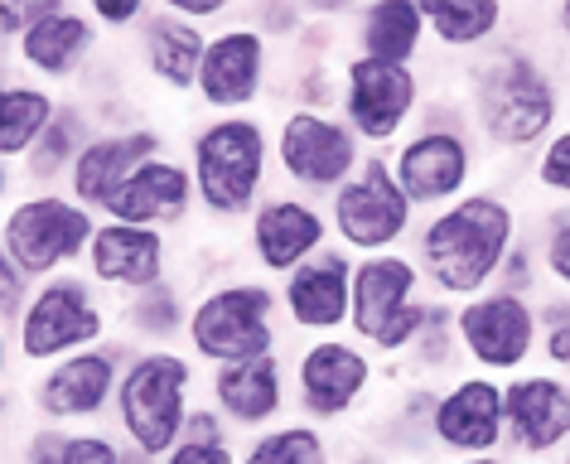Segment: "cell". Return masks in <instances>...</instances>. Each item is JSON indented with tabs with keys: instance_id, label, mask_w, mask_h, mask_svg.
Instances as JSON below:
<instances>
[{
	"instance_id": "cell-22",
	"label": "cell",
	"mask_w": 570,
	"mask_h": 464,
	"mask_svg": "<svg viewBox=\"0 0 570 464\" xmlns=\"http://www.w3.org/2000/svg\"><path fill=\"white\" fill-rule=\"evenodd\" d=\"M194 175L189 165H175L165 155L146 160L140 170L117 189V199L107 204L111 223H136V228H160V223H179L194 208Z\"/></svg>"
},
{
	"instance_id": "cell-48",
	"label": "cell",
	"mask_w": 570,
	"mask_h": 464,
	"mask_svg": "<svg viewBox=\"0 0 570 464\" xmlns=\"http://www.w3.org/2000/svg\"><path fill=\"white\" fill-rule=\"evenodd\" d=\"M561 464H570V445H566V450H561Z\"/></svg>"
},
{
	"instance_id": "cell-51",
	"label": "cell",
	"mask_w": 570,
	"mask_h": 464,
	"mask_svg": "<svg viewBox=\"0 0 570 464\" xmlns=\"http://www.w3.org/2000/svg\"><path fill=\"white\" fill-rule=\"evenodd\" d=\"M0 406H6V397H0Z\"/></svg>"
},
{
	"instance_id": "cell-5",
	"label": "cell",
	"mask_w": 570,
	"mask_h": 464,
	"mask_svg": "<svg viewBox=\"0 0 570 464\" xmlns=\"http://www.w3.org/2000/svg\"><path fill=\"white\" fill-rule=\"evenodd\" d=\"M189 348L213 368L276 354V290L262 280H233L189 309Z\"/></svg>"
},
{
	"instance_id": "cell-47",
	"label": "cell",
	"mask_w": 570,
	"mask_h": 464,
	"mask_svg": "<svg viewBox=\"0 0 570 464\" xmlns=\"http://www.w3.org/2000/svg\"><path fill=\"white\" fill-rule=\"evenodd\" d=\"M0 368H6V339H0Z\"/></svg>"
},
{
	"instance_id": "cell-34",
	"label": "cell",
	"mask_w": 570,
	"mask_h": 464,
	"mask_svg": "<svg viewBox=\"0 0 570 464\" xmlns=\"http://www.w3.org/2000/svg\"><path fill=\"white\" fill-rule=\"evenodd\" d=\"M537 354L547 373H570V295L537 300Z\"/></svg>"
},
{
	"instance_id": "cell-46",
	"label": "cell",
	"mask_w": 570,
	"mask_h": 464,
	"mask_svg": "<svg viewBox=\"0 0 570 464\" xmlns=\"http://www.w3.org/2000/svg\"><path fill=\"white\" fill-rule=\"evenodd\" d=\"M348 464H382L377 455H358V460H348Z\"/></svg>"
},
{
	"instance_id": "cell-27",
	"label": "cell",
	"mask_w": 570,
	"mask_h": 464,
	"mask_svg": "<svg viewBox=\"0 0 570 464\" xmlns=\"http://www.w3.org/2000/svg\"><path fill=\"white\" fill-rule=\"evenodd\" d=\"M425 34L431 30H425L421 0H377V6H367L358 16V59L411 68Z\"/></svg>"
},
{
	"instance_id": "cell-21",
	"label": "cell",
	"mask_w": 570,
	"mask_h": 464,
	"mask_svg": "<svg viewBox=\"0 0 570 464\" xmlns=\"http://www.w3.org/2000/svg\"><path fill=\"white\" fill-rule=\"evenodd\" d=\"M92 276L111 290H150L165 280V233L136 228V223H97V237L88 247Z\"/></svg>"
},
{
	"instance_id": "cell-2",
	"label": "cell",
	"mask_w": 570,
	"mask_h": 464,
	"mask_svg": "<svg viewBox=\"0 0 570 464\" xmlns=\"http://www.w3.org/2000/svg\"><path fill=\"white\" fill-rule=\"evenodd\" d=\"M566 88L522 45H498L474 68V121L498 150H541L561 131Z\"/></svg>"
},
{
	"instance_id": "cell-25",
	"label": "cell",
	"mask_w": 570,
	"mask_h": 464,
	"mask_svg": "<svg viewBox=\"0 0 570 464\" xmlns=\"http://www.w3.org/2000/svg\"><path fill=\"white\" fill-rule=\"evenodd\" d=\"M140 49H146V68L165 88H184L189 92L198 82V63H204L208 34L194 20L175 16V10H146L140 20Z\"/></svg>"
},
{
	"instance_id": "cell-42",
	"label": "cell",
	"mask_w": 570,
	"mask_h": 464,
	"mask_svg": "<svg viewBox=\"0 0 570 464\" xmlns=\"http://www.w3.org/2000/svg\"><path fill=\"white\" fill-rule=\"evenodd\" d=\"M63 431H39L30 441V464H63Z\"/></svg>"
},
{
	"instance_id": "cell-30",
	"label": "cell",
	"mask_w": 570,
	"mask_h": 464,
	"mask_svg": "<svg viewBox=\"0 0 570 464\" xmlns=\"http://www.w3.org/2000/svg\"><path fill=\"white\" fill-rule=\"evenodd\" d=\"M237 464H330V441L315 426H276L252 435V445L242 450Z\"/></svg>"
},
{
	"instance_id": "cell-1",
	"label": "cell",
	"mask_w": 570,
	"mask_h": 464,
	"mask_svg": "<svg viewBox=\"0 0 570 464\" xmlns=\"http://www.w3.org/2000/svg\"><path fill=\"white\" fill-rule=\"evenodd\" d=\"M512 247H518V208L503 194L479 189L425 223L416 237V266L440 295L474 300L498 286Z\"/></svg>"
},
{
	"instance_id": "cell-28",
	"label": "cell",
	"mask_w": 570,
	"mask_h": 464,
	"mask_svg": "<svg viewBox=\"0 0 570 464\" xmlns=\"http://www.w3.org/2000/svg\"><path fill=\"white\" fill-rule=\"evenodd\" d=\"M421 16L431 39H440L445 49H483L503 30L498 0H421Z\"/></svg>"
},
{
	"instance_id": "cell-35",
	"label": "cell",
	"mask_w": 570,
	"mask_h": 464,
	"mask_svg": "<svg viewBox=\"0 0 570 464\" xmlns=\"http://www.w3.org/2000/svg\"><path fill=\"white\" fill-rule=\"evenodd\" d=\"M532 185L551 194L556 204H570V126H561L532 160Z\"/></svg>"
},
{
	"instance_id": "cell-10",
	"label": "cell",
	"mask_w": 570,
	"mask_h": 464,
	"mask_svg": "<svg viewBox=\"0 0 570 464\" xmlns=\"http://www.w3.org/2000/svg\"><path fill=\"white\" fill-rule=\"evenodd\" d=\"M392 175L411 208H450L464 199L469 179H474V146H469L464 126L431 117L416 136H406L392 155Z\"/></svg>"
},
{
	"instance_id": "cell-3",
	"label": "cell",
	"mask_w": 570,
	"mask_h": 464,
	"mask_svg": "<svg viewBox=\"0 0 570 464\" xmlns=\"http://www.w3.org/2000/svg\"><path fill=\"white\" fill-rule=\"evenodd\" d=\"M266 165H271V136L256 117H218L189 146L194 194L213 218L256 214Z\"/></svg>"
},
{
	"instance_id": "cell-19",
	"label": "cell",
	"mask_w": 570,
	"mask_h": 464,
	"mask_svg": "<svg viewBox=\"0 0 570 464\" xmlns=\"http://www.w3.org/2000/svg\"><path fill=\"white\" fill-rule=\"evenodd\" d=\"M281 300L295 329H309V334L344 329L353 319V261L344 251L324 247L315 261H305L301 272L285 276Z\"/></svg>"
},
{
	"instance_id": "cell-15",
	"label": "cell",
	"mask_w": 570,
	"mask_h": 464,
	"mask_svg": "<svg viewBox=\"0 0 570 464\" xmlns=\"http://www.w3.org/2000/svg\"><path fill=\"white\" fill-rule=\"evenodd\" d=\"M508 445L522 460H556L570 445V377L532 368L503 383Z\"/></svg>"
},
{
	"instance_id": "cell-43",
	"label": "cell",
	"mask_w": 570,
	"mask_h": 464,
	"mask_svg": "<svg viewBox=\"0 0 570 464\" xmlns=\"http://www.w3.org/2000/svg\"><path fill=\"white\" fill-rule=\"evenodd\" d=\"M556 34H561V45H566V53H570V0H561V6H556Z\"/></svg>"
},
{
	"instance_id": "cell-17",
	"label": "cell",
	"mask_w": 570,
	"mask_h": 464,
	"mask_svg": "<svg viewBox=\"0 0 570 464\" xmlns=\"http://www.w3.org/2000/svg\"><path fill=\"white\" fill-rule=\"evenodd\" d=\"M295 383H301V406L315 421L348 416L373 383V358L348 339H315L295 358Z\"/></svg>"
},
{
	"instance_id": "cell-50",
	"label": "cell",
	"mask_w": 570,
	"mask_h": 464,
	"mask_svg": "<svg viewBox=\"0 0 570 464\" xmlns=\"http://www.w3.org/2000/svg\"><path fill=\"white\" fill-rule=\"evenodd\" d=\"M0 189H6V170H0Z\"/></svg>"
},
{
	"instance_id": "cell-33",
	"label": "cell",
	"mask_w": 570,
	"mask_h": 464,
	"mask_svg": "<svg viewBox=\"0 0 570 464\" xmlns=\"http://www.w3.org/2000/svg\"><path fill=\"white\" fill-rule=\"evenodd\" d=\"M537 266L556 295H570V204H551L537 228Z\"/></svg>"
},
{
	"instance_id": "cell-11",
	"label": "cell",
	"mask_w": 570,
	"mask_h": 464,
	"mask_svg": "<svg viewBox=\"0 0 570 464\" xmlns=\"http://www.w3.org/2000/svg\"><path fill=\"white\" fill-rule=\"evenodd\" d=\"M102 334L107 315L92 300V286L78 276H49L20 315V348L35 363L88 354V344H97Z\"/></svg>"
},
{
	"instance_id": "cell-41",
	"label": "cell",
	"mask_w": 570,
	"mask_h": 464,
	"mask_svg": "<svg viewBox=\"0 0 570 464\" xmlns=\"http://www.w3.org/2000/svg\"><path fill=\"white\" fill-rule=\"evenodd\" d=\"M92 16L102 24H136V20H146V6L140 0H97Z\"/></svg>"
},
{
	"instance_id": "cell-9",
	"label": "cell",
	"mask_w": 570,
	"mask_h": 464,
	"mask_svg": "<svg viewBox=\"0 0 570 464\" xmlns=\"http://www.w3.org/2000/svg\"><path fill=\"white\" fill-rule=\"evenodd\" d=\"M271 150H276V165L285 170L291 185H301L309 194H330V199L367 160L363 140L348 131V121L324 117V111H305V107L285 111Z\"/></svg>"
},
{
	"instance_id": "cell-38",
	"label": "cell",
	"mask_w": 570,
	"mask_h": 464,
	"mask_svg": "<svg viewBox=\"0 0 570 464\" xmlns=\"http://www.w3.org/2000/svg\"><path fill=\"white\" fill-rule=\"evenodd\" d=\"M160 464H237L227 441H179Z\"/></svg>"
},
{
	"instance_id": "cell-45",
	"label": "cell",
	"mask_w": 570,
	"mask_h": 464,
	"mask_svg": "<svg viewBox=\"0 0 570 464\" xmlns=\"http://www.w3.org/2000/svg\"><path fill=\"white\" fill-rule=\"evenodd\" d=\"M126 464H155L150 455H140V450H126Z\"/></svg>"
},
{
	"instance_id": "cell-8",
	"label": "cell",
	"mask_w": 570,
	"mask_h": 464,
	"mask_svg": "<svg viewBox=\"0 0 570 464\" xmlns=\"http://www.w3.org/2000/svg\"><path fill=\"white\" fill-rule=\"evenodd\" d=\"M411 199L402 194L392 175L387 155H367L358 165V175L330 199V228L338 233V243L363 251V257H382L411 233Z\"/></svg>"
},
{
	"instance_id": "cell-23",
	"label": "cell",
	"mask_w": 570,
	"mask_h": 464,
	"mask_svg": "<svg viewBox=\"0 0 570 464\" xmlns=\"http://www.w3.org/2000/svg\"><path fill=\"white\" fill-rule=\"evenodd\" d=\"M117 348H88V354L59 358L39 383V406L59 421L97 416L107 402H117Z\"/></svg>"
},
{
	"instance_id": "cell-37",
	"label": "cell",
	"mask_w": 570,
	"mask_h": 464,
	"mask_svg": "<svg viewBox=\"0 0 570 464\" xmlns=\"http://www.w3.org/2000/svg\"><path fill=\"white\" fill-rule=\"evenodd\" d=\"M63 464H126V450L117 441H107V435H68L63 441Z\"/></svg>"
},
{
	"instance_id": "cell-31",
	"label": "cell",
	"mask_w": 570,
	"mask_h": 464,
	"mask_svg": "<svg viewBox=\"0 0 570 464\" xmlns=\"http://www.w3.org/2000/svg\"><path fill=\"white\" fill-rule=\"evenodd\" d=\"M88 117H82L78 107H63L53 111L49 131L39 136V146L30 150V175L35 179H53L59 170H73V160L82 150H88Z\"/></svg>"
},
{
	"instance_id": "cell-36",
	"label": "cell",
	"mask_w": 570,
	"mask_h": 464,
	"mask_svg": "<svg viewBox=\"0 0 570 464\" xmlns=\"http://www.w3.org/2000/svg\"><path fill=\"white\" fill-rule=\"evenodd\" d=\"M537 286H541L537 247L532 243H518V247L508 251L503 272H498V290H512V295H527V300H537Z\"/></svg>"
},
{
	"instance_id": "cell-6",
	"label": "cell",
	"mask_w": 570,
	"mask_h": 464,
	"mask_svg": "<svg viewBox=\"0 0 570 464\" xmlns=\"http://www.w3.org/2000/svg\"><path fill=\"white\" fill-rule=\"evenodd\" d=\"M421 266L402 251L353 261V334L367 339L377 354H402L431 319V305L416 300Z\"/></svg>"
},
{
	"instance_id": "cell-4",
	"label": "cell",
	"mask_w": 570,
	"mask_h": 464,
	"mask_svg": "<svg viewBox=\"0 0 570 464\" xmlns=\"http://www.w3.org/2000/svg\"><path fill=\"white\" fill-rule=\"evenodd\" d=\"M189 387H194V363L179 354L150 348V354H136L126 363L117 383V421L131 450L165 460L184 441V421L194 412Z\"/></svg>"
},
{
	"instance_id": "cell-13",
	"label": "cell",
	"mask_w": 570,
	"mask_h": 464,
	"mask_svg": "<svg viewBox=\"0 0 570 464\" xmlns=\"http://www.w3.org/2000/svg\"><path fill=\"white\" fill-rule=\"evenodd\" d=\"M421 107V78L416 68L377 63V59H348L344 68V121L367 146H392L406 131V121Z\"/></svg>"
},
{
	"instance_id": "cell-12",
	"label": "cell",
	"mask_w": 570,
	"mask_h": 464,
	"mask_svg": "<svg viewBox=\"0 0 570 464\" xmlns=\"http://www.w3.org/2000/svg\"><path fill=\"white\" fill-rule=\"evenodd\" d=\"M97 237V218L73 199L39 194L6 218V251L24 276H53L63 261L82 257Z\"/></svg>"
},
{
	"instance_id": "cell-49",
	"label": "cell",
	"mask_w": 570,
	"mask_h": 464,
	"mask_svg": "<svg viewBox=\"0 0 570 464\" xmlns=\"http://www.w3.org/2000/svg\"><path fill=\"white\" fill-rule=\"evenodd\" d=\"M522 464H551V460H522Z\"/></svg>"
},
{
	"instance_id": "cell-39",
	"label": "cell",
	"mask_w": 570,
	"mask_h": 464,
	"mask_svg": "<svg viewBox=\"0 0 570 464\" xmlns=\"http://www.w3.org/2000/svg\"><path fill=\"white\" fill-rule=\"evenodd\" d=\"M24 286H30V276L10 261L6 243H0V315H20L24 309Z\"/></svg>"
},
{
	"instance_id": "cell-18",
	"label": "cell",
	"mask_w": 570,
	"mask_h": 464,
	"mask_svg": "<svg viewBox=\"0 0 570 464\" xmlns=\"http://www.w3.org/2000/svg\"><path fill=\"white\" fill-rule=\"evenodd\" d=\"M330 237V218L320 214L309 199H266L252 214V257L262 261V272H301L305 261H315Z\"/></svg>"
},
{
	"instance_id": "cell-7",
	"label": "cell",
	"mask_w": 570,
	"mask_h": 464,
	"mask_svg": "<svg viewBox=\"0 0 570 464\" xmlns=\"http://www.w3.org/2000/svg\"><path fill=\"white\" fill-rule=\"evenodd\" d=\"M454 339L483 377H518L537 354V300L483 290L454 309Z\"/></svg>"
},
{
	"instance_id": "cell-29",
	"label": "cell",
	"mask_w": 570,
	"mask_h": 464,
	"mask_svg": "<svg viewBox=\"0 0 570 464\" xmlns=\"http://www.w3.org/2000/svg\"><path fill=\"white\" fill-rule=\"evenodd\" d=\"M53 97L45 88H0V155H24L53 121Z\"/></svg>"
},
{
	"instance_id": "cell-40",
	"label": "cell",
	"mask_w": 570,
	"mask_h": 464,
	"mask_svg": "<svg viewBox=\"0 0 570 464\" xmlns=\"http://www.w3.org/2000/svg\"><path fill=\"white\" fill-rule=\"evenodd\" d=\"M184 441H227L223 416L213 412V406H198V412H189V421H184Z\"/></svg>"
},
{
	"instance_id": "cell-24",
	"label": "cell",
	"mask_w": 570,
	"mask_h": 464,
	"mask_svg": "<svg viewBox=\"0 0 570 464\" xmlns=\"http://www.w3.org/2000/svg\"><path fill=\"white\" fill-rule=\"evenodd\" d=\"M281 406H285V368L276 354L213 368V412L233 421L237 431H256L266 421H276Z\"/></svg>"
},
{
	"instance_id": "cell-44",
	"label": "cell",
	"mask_w": 570,
	"mask_h": 464,
	"mask_svg": "<svg viewBox=\"0 0 570 464\" xmlns=\"http://www.w3.org/2000/svg\"><path fill=\"white\" fill-rule=\"evenodd\" d=\"M454 464H508L503 455H483V460H454Z\"/></svg>"
},
{
	"instance_id": "cell-26",
	"label": "cell",
	"mask_w": 570,
	"mask_h": 464,
	"mask_svg": "<svg viewBox=\"0 0 570 464\" xmlns=\"http://www.w3.org/2000/svg\"><path fill=\"white\" fill-rule=\"evenodd\" d=\"M92 39H97L92 20L82 16V10H63L49 0L45 16L20 34V53H24V63L39 68L45 78H68V73H78L82 59L92 53Z\"/></svg>"
},
{
	"instance_id": "cell-32",
	"label": "cell",
	"mask_w": 570,
	"mask_h": 464,
	"mask_svg": "<svg viewBox=\"0 0 570 464\" xmlns=\"http://www.w3.org/2000/svg\"><path fill=\"white\" fill-rule=\"evenodd\" d=\"M126 325L136 334H146V339H169V334L189 329V315H184L179 290L169 286V280H160V286L140 290L136 300L126 305Z\"/></svg>"
},
{
	"instance_id": "cell-14",
	"label": "cell",
	"mask_w": 570,
	"mask_h": 464,
	"mask_svg": "<svg viewBox=\"0 0 570 464\" xmlns=\"http://www.w3.org/2000/svg\"><path fill=\"white\" fill-rule=\"evenodd\" d=\"M431 435L450 455L483 460L508 445V412H503V383L498 377H460L431 402Z\"/></svg>"
},
{
	"instance_id": "cell-16",
	"label": "cell",
	"mask_w": 570,
	"mask_h": 464,
	"mask_svg": "<svg viewBox=\"0 0 570 464\" xmlns=\"http://www.w3.org/2000/svg\"><path fill=\"white\" fill-rule=\"evenodd\" d=\"M266 88V34L252 24H233L223 34H208L204 63H198L194 92L213 111H242Z\"/></svg>"
},
{
	"instance_id": "cell-20",
	"label": "cell",
	"mask_w": 570,
	"mask_h": 464,
	"mask_svg": "<svg viewBox=\"0 0 570 464\" xmlns=\"http://www.w3.org/2000/svg\"><path fill=\"white\" fill-rule=\"evenodd\" d=\"M160 155V136L155 131H107V136H92L88 150L73 160V204H82L92 214V208H102L117 199V189L131 179L140 165L155 160Z\"/></svg>"
}]
</instances>
